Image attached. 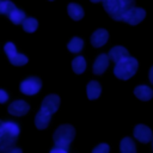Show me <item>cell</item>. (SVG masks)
<instances>
[{"label": "cell", "instance_id": "1", "mask_svg": "<svg viewBox=\"0 0 153 153\" xmlns=\"http://www.w3.org/2000/svg\"><path fill=\"white\" fill-rule=\"evenodd\" d=\"M20 129L17 123L11 121H0V152H7L16 147Z\"/></svg>", "mask_w": 153, "mask_h": 153}, {"label": "cell", "instance_id": "2", "mask_svg": "<svg viewBox=\"0 0 153 153\" xmlns=\"http://www.w3.org/2000/svg\"><path fill=\"white\" fill-rule=\"evenodd\" d=\"M75 135V130L71 124H62L60 126L54 135V142H55V147L50 149L51 153H67L69 149V143L73 141Z\"/></svg>", "mask_w": 153, "mask_h": 153}, {"label": "cell", "instance_id": "3", "mask_svg": "<svg viewBox=\"0 0 153 153\" xmlns=\"http://www.w3.org/2000/svg\"><path fill=\"white\" fill-rule=\"evenodd\" d=\"M103 7L114 20H122L123 14L134 6L135 0H103Z\"/></svg>", "mask_w": 153, "mask_h": 153}, {"label": "cell", "instance_id": "4", "mask_svg": "<svg viewBox=\"0 0 153 153\" xmlns=\"http://www.w3.org/2000/svg\"><path fill=\"white\" fill-rule=\"evenodd\" d=\"M137 67L139 63L136 59L131 56H127L120 60L118 62H116V66L114 68V74L121 80H128L136 73Z\"/></svg>", "mask_w": 153, "mask_h": 153}, {"label": "cell", "instance_id": "5", "mask_svg": "<svg viewBox=\"0 0 153 153\" xmlns=\"http://www.w3.org/2000/svg\"><path fill=\"white\" fill-rule=\"evenodd\" d=\"M146 17V12L143 8L141 7H130L122 17V22H126L130 25H136L139 23H141Z\"/></svg>", "mask_w": 153, "mask_h": 153}, {"label": "cell", "instance_id": "6", "mask_svg": "<svg viewBox=\"0 0 153 153\" xmlns=\"http://www.w3.org/2000/svg\"><path fill=\"white\" fill-rule=\"evenodd\" d=\"M5 49V53L10 60V62L14 66H23L27 62V57L23 54H18L17 53V49H16V45L12 43V42H7L4 47Z\"/></svg>", "mask_w": 153, "mask_h": 153}, {"label": "cell", "instance_id": "7", "mask_svg": "<svg viewBox=\"0 0 153 153\" xmlns=\"http://www.w3.org/2000/svg\"><path fill=\"white\" fill-rule=\"evenodd\" d=\"M41 86H42L41 79H38L36 76H31V78H27V79L23 80L19 88L24 94L32 96V94H36L41 90Z\"/></svg>", "mask_w": 153, "mask_h": 153}, {"label": "cell", "instance_id": "8", "mask_svg": "<svg viewBox=\"0 0 153 153\" xmlns=\"http://www.w3.org/2000/svg\"><path fill=\"white\" fill-rule=\"evenodd\" d=\"M134 137L142 143H147L152 140L153 134H152V130L145 124H137L134 128Z\"/></svg>", "mask_w": 153, "mask_h": 153}, {"label": "cell", "instance_id": "9", "mask_svg": "<svg viewBox=\"0 0 153 153\" xmlns=\"http://www.w3.org/2000/svg\"><path fill=\"white\" fill-rule=\"evenodd\" d=\"M59 106H60V98H59V96H56V94H49V96H47V97L43 99L42 105H41L42 109L48 110V111L51 112V114L56 112L57 109H59Z\"/></svg>", "mask_w": 153, "mask_h": 153}, {"label": "cell", "instance_id": "10", "mask_svg": "<svg viewBox=\"0 0 153 153\" xmlns=\"http://www.w3.org/2000/svg\"><path fill=\"white\" fill-rule=\"evenodd\" d=\"M29 111V104L24 100H14L8 105V112L13 116H23Z\"/></svg>", "mask_w": 153, "mask_h": 153}, {"label": "cell", "instance_id": "11", "mask_svg": "<svg viewBox=\"0 0 153 153\" xmlns=\"http://www.w3.org/2000/svg\"><path fill=\"white\" fill-rule=\"evenodd\" d=\"M108 38H109L108 31L105 29H98L91 36V44L94 48H100L102 45H104L106 43Z\"/></svg>", "mask_w": 153, "mask_h": 153}, {"label": "cell", "instance_id": "12", "mask_svg": "<svg viewBox=\"0 0 153 153\" xmlns=\"http://www.w3.org/2000/svg\"><path fill=\"white\" fill-rule=\"evenodd\" d=\"M50 118H51V112H49L48 110H44V109L41 108V110L36 114L35 126L38 129H44V128L48 127V124L50 122Z\"/></svg>", "mask_w": 153, "mask_h": 153}, {"label": "cell", "instance_id": "13", "mask_svg": "<svg viewBox=\"0 0 153 153\" xmlns=\"http://www.w3.org/2000/svg\"><path fill=\"white\" fill-rule=\"evenodd\" d=\"M109 60L110 59L106 54H100L93 63V73L98 74V75L103 74L105 72V69L108 68V66H109Z\"/></svg>", "mask_w": 153, "mask_h": 153}, {"label": "cell", "instance_id": "14", "mask_svg": "<svg viewBox=\"0 0 153 153\" xmlns=\"http://www.w3.org/2000/svg\"><path fill=\"white\" fill-rule=\"evenodd\" d=\"M109 59L112 60L115 63L118 62L120 60H122L123 57H127L129 56V51L124 48V47H121V45H117V47H114L110 49L109 51Z\"/></svg>", "mask_w": 153, "mask_h": 153}, {"label": "cell", "instance_id": "15", "mask_svg": "<svg viewBox=\"0 0 153 153\" xmlns=\"http://www.w3.org/2000/svg\"><path fill=\"white\" fill-rule=\"evenodd\" d=\"M134 94L139 99L146 102V100H149L153 97V90L151 87L146 86V85H140V86H136L134 88Z\"/></svg>", "mask_w": 153, "mask_h": 153}, {"label": "cell", "instance_id": "16", "mask_svg": "<svg viewBox=\"0 0 153 153\" xmlns=\"http://www.w3.org/2000/svg\"><path fill=\"white\" fill-rule=\"evenodd\" d=\"M67 11H68V14L69 17L73 19V20H80L82 17H84V10L80 5L78 4H69L68 7H67Z\"/></svg>", "mask_w": 153, "mask_h": 153}, {"label": "cell", "instance_id": "17", "mask_svg": "<svg viewBox=\"0 0 153 153\" xmlns=\"http://www.w3.org/2000/svg\"><path fill=\"white\" fill-rule=\"evenodd\" d=\"M86 92H87V97L88 99H97L99 96H100V92H102V88H100V85L97 82V81H90L87 84V87H86Z\"/></svg>", "mask_w": 153, "mask_h": 153}, {"label": "cell", "instance_id": "18", "mask_svg": "<svg viewBox=\"0 0 153 153\" xmlns=\"http://www.w3.org/2000/svg\"><path fill=\"white\" fill-rule=\"evenodd\" d=\"M120 149L122 153H135V151H136L135 145L130 137H124L121 140Z\"/></svg>", "mask_w": 153, "mask_h": 153}, {"label": "cell", "instance_id": "19", "mask_svg": "<svg viewBox=\"0 0 153 153\" xmlns=\"http://www.w3.org/2000/svg\"><path fill=\"white\" fill-rule=\"evenodd\" d=\"M8 18H10V20L13 23V24H16V25H18V24H22L23 23V20L26 18L25 17V13L22 11V10H19V8H14L8 16H7Z\"/></svg>", "mask_w": 153, "mask_h": 153}, {"label": "cell", "instance_id": "20", "mask_svg": "<svg viewBox=\"0 0 153 153\" xmlns=\"http://www.w3.org/2000/svg\"><path fill=\"white\" fill-rule=\"evenodd\" d=\"M72 68L76 74H81L84 73V71L86 69V61L82 56H78L72 61Z\"/></svg>", "mask_w": 153, "mask_h": 153}, {"label": "cell", "instance_id": "21", "mask_svg": "<svg viewBox=\"0 0 153 153\" xmlns=\"http://www.w3.org/2000/svg\"><path fill=\"white\" fill-rule=\"evenodd\" d=\"M82 47H84V42L79 37H73L69 41V43L67 44V48L71 53H79V51H81Z\"/></svg>", "mask_w": 153, "mask_h": 153}, {"label": "cell", "instance_id": "22", "mask_svg": "<svg viewBox=\"0 0 153 153\" xmlns=\"http://www.w3.org/2000/svg\"><path fill=\"white\" fill-rule=\"evenodd\" d=\"M22 25H23L24 31L31 33V32H35V31H36V29H37V26H38V22H37L35 18H25V19L23 20Z\"/></svg>", "mask_w": 153, "mask_h": 153}, {"label": "cell", "instance_id": "23", "mask_svg": "<svg viewBox=\"0 0 153 153\" xmlns=\"http://www.w3.org/2000/svg\"><path fill=\"white\" fill-rule=\"evenodd\" d=\"M16 8V5L10 0H0V14L8 16L13 10Z\"/></svg>", "mask_w": 153, "mask_h": 153}, {"label": "cell", "instance_id": "24", "mask_svg": "<svg viewBox=\"0 0 153 153\" xmlns=\"http://www.w3.org/2000/svg\"><path fill=\"white\" fill-rule=\"evenodd\" d=\"M110 151V147L108 143H99L97 147L93 148V153H108Z\"/></svg>", "mask_w": 153, "mask_h": 153}, {"label": "cell", "instance_id": "25", "mask_svg": "<svg viewBox=\"0 0 153 153\" xmlns=\"http://www.w3.org/2000/svg\"><path fill=\"white\" fill-rule=\"evenodd\" d=\"M8 99V94L5 90H1L0 88V103H6Z\"/></svg>", "mask_w": 153, "mask_h": 153}, {"label": "cell", "instance_id": "26", "mask_svg": "<svg viewBox=\"0 0 153 153\" xmlns=\"http://www.w3.org/2000/svg\"><path fill=\"white\" fill-rule=\"evenodd\" d=\"M10 153H22V149H20V148H17V147H13V148L10 151Z\"/></svg>", "mask_w": 153, "mask_h": 153}, {"label": "cell", "instance_id": "27", "mask_svg": "<svg viewBox=\"0 0 153 153\" xmlns=\"http://www.w3.org/2000/svg\"><path fill=\"white\" fill-rule=\"evenodd\" d=\"M148 76H149V81L153 84V67L151 68V71H149V74H148Z\"/></svg>", "mask_w": 153, "mask_h": 153}, {"label": "cell", "instance_id": "28", "mask_svg": "<svg viewBox=\"0 0 153 153\" xmlns=\"http://www.w3.org/2000/svg\"><path fill=\"white\" fill-rule=\"evenodd\" d=\"M91 1H92V2H94V4H96V2H99V1H103V0H91Z\"/></svg>", "mask_w": 153, "mask_h": 153}, {"label": "cell", "instance_id": "29", "mask_svg": "<svg viewBox=\"0 0 153 153\" xmlns=\"http://www.w3.org/2000/svg\"><path fill=\"white\" fill-rule=\"evenodd\" d=\"M152 146H153V137H152Z\"/></svg>", "mask_w": 153, "mask_h": 153}, {"label": "cell", "instance_id": "30", "mask_svg": "<svg viewBox=\"0 0 153 153\" xmlns=\"http://www.w3.org/2000/svg\"><path fill=\"white\" fill-rule=\"evenodd\" d=\"M50 1H53V0H50Z\"/></svg>", "mask_w": 153, "mask_h": 153}]
</instances>
